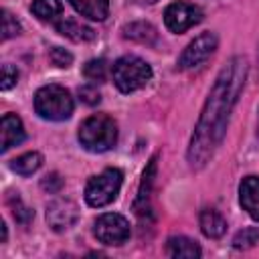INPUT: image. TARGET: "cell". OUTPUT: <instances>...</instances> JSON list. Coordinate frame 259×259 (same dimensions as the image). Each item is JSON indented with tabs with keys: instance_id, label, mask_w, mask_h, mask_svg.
I'll list each match as a JSON object with an SVG mask.
<instances>
[{
	"instance_id": "cell-7",
	"label": "cell",
	"mask_w": 259,
	"mask_h": 259,
	"mask_svg": "<svg viewBox=\"0 0 259 259\" xmlns=\"http://www.w3.org/2000/svg\"><path fill=\"white\" fill-rule=\"evenodd\" d=\"M202 10L200 6L196 4H190V2H184V0H178V2H172L166 10H164V22L168 26V30L172 32H184L188 28H192L194 24H198L202 20Z\"/></svg>"
},
{
	"instance_id": "cell-13",
	"label": "cell",
	"mask_w": 259,
	"mask_h": 259,
	"mask_svg": "<svg viewBox=\"0 0 259 259\" xmlns=\"http://www.w3.org/2000/svg\"><path fill=\"white\" fill-rule=\"evenodd\" d=\"M166 253L170 257H180V259H196L202 255L200 247L196 241L188 239V237H170L168 239V245H166Z\"/></svg>"
},
{
	"instance_id": "cell-23",
	"label": "cell",
	"mask_w": 259,
	"mask_h": 259,
	"mask_svg": "<svg viewBox=\"0 0 259 259\" xmlns=\"http://www.w3.org/2000/svg\"><path fill=\"white\" fill-rule=\"evenodd\" d=\"M10 204H12V214H14V219H16V223H20V225H28V221L34 217V210H30L28 206H24L22 204V200L16 196V204L10 200Z\"/></svg>"
},
{
	"instance_id": "cell-14",
	"label": "cell",
	"mask_w": 259,
	"mask_h": 259,
	"mask_svg": "<svg viewBox=\"0 0 259 259\" xmlns=\"http://www.w3.org/2000/svg\"><path fill=\"white\" fill-rule=\"evenodd\" d=\"M154 174H156V158L150 160V164L144 172L142 186H140V192H138V198H136V204H134V208L140 217L150 212V190H152V184H154Z\"/></svg>"
},
{
	"instance_id": "cell-22",
	"label": "cell",
	"mask_w": 259,
	"mask_h": 259,
	"mask_svg": "<svg viewBox=\"0 0 259 259\" xmlns=\"http://www.w3.org/2000/svg\"><path fill=\"white\" fill-rule=\"evenodd\" d=\"M18 32H20V22L8 10H2V40H8Z\"/></svg>"
},
{
	"instance_id": "cell-10",
	"label": "cell",
	"mask_w": 259,
	"mask_h": 259,
	"mask_svg": "<svg viewBox=\"0 0 259 259\" xmlns=\"http://www.w3.org/2000/svg\"><path fill=\"white\" fill-rule=\"evenodd\" d=\"M239 202L243 210L249 212V217L259 221V178L257 176L243 178L239 186Z\"/></svg>"
},
{
	"instance_id": "cell-16",
	"label": "cell",
	"mask_w": 259,
	"mask_h": 259,
	"mask_svg": "<svg viewBox=\"0 0 259 259\" xmlns=\"http://www.w3.org/2000/svg\"><path fill=\"white\" fill-rule=\"evenodd\" d=\"M69 2L81 16L91 18V20H105L109 12L107 0H69Z\"/></svg>"
},
{
	"instance_id": "cell-8",
	"label": "cell",
	"mask_w": 259,
	"mask_h": 259,
	"mask_svg": "<svg viewBox=\"0 0 259 259\" xmlns=\"http://www.w3.org/2000/svg\"><path fill=\"white\" fill-rule=\"evenodd\" d=\"M217 45H219V40H217V34L214 32H202V34H198L192 42H188V47L178 57V67L184 69V71L200 67L214 53Z\"/></svg>"
},
{
	"instance_id": "cell-15",
	"label": "cell",
	"mask_w": 259,
	"mask_h": 259,
	"mask_svg": "<svg viewBox=\"0 0 259 259\" xmlns=\"http://www.w3.org/2000/svg\"><path fill=\"white\" fill-rule=\"evenodd\" d=\"M200 229L208 239H219L225 235L227 231V221L223 219V214L214 208H204L200 212Z\"/></svg>"
},
{
	"instance_id": "cell-2",
	"label": "cell",
	"mask_w": 259,
	"mask_h": 259,
	"mask_svg": "<svg viewBox=\"0 0 259 259\" xmlns=\"http://www.w3.org/2000/svg\"><path fill=\"white\" fill-rule=\"evenodd\" d=\"M79 142L85 150L101 154L115 146L117 142V125L115 121L105 113H95L87 117L79 125Z\"/></svg>"
},
{
	"instance_id": "cell-20",
	"label": "cell",
	"mask_w": 259,
	"mask_h": 259,
	"mask_svg": "<svg viewBox=\"0 0 259 259\" xmlns=\"http://www.w3.org/2000/svg\"><path fill=\"white\" fill-rule=\"evenodd\" d=\"M255 243H259V229L257 227H247V229L239 231L235 235V239H233L235 249H249Z\"/></svg>"
},
{
	"instance_id": "cell-1",
	"label": "cell",
	"mask_w": 259,
	"mask_h": 259,
	"mask_svg": "<svg viewBox=\"0 0 259 259\" xmlns=\"http://www.w3.org/2000/svg\"><path fill=\"white\" fill-rule=\"evenodd\" d=\"M247 71L249 67L243 57H233L221 69L188 146V162L192 168H202L221 144L231 109L243 91Z\"/></svg>"
},
{
	"instance_id": "cell-6",
	"label": "cell",
	"mask_w": 259,
	"mask_h": 259,
	"mask_svg": "<svg viewBox=\"0 0 259 259\" xmlns=\"http://www.w3.org/2000/svg\"><path fill=\"white\" fill-rule=\"evenodd\" d=\"M93 233L103 245H121L130 239V223L117 212H105L95 221Z\"/></svg>"
},
{
	"instance_id": "cell-11",
	"label": "cell",
	"mask_w": 259,
	"mask_h": 259,
	"mask_svg": "<svg viewBox=\"0 0 259 259\" xmlns=\"http://www.w3.org/2000/svg\"><path fill=\"white\" fill-rule=\"evenodd\" d=\"M55 28H57L59 34H63V36H67L75 42H89V40L95 38V30L87 24H81L75 18H65L63 16L59 22H55Z\"/></svg>"
},
{
	"instance_id": "cell-3",
	"label": "cell",
	"mask_w": 259,
	"mask_h": 259,
	"mask_svg": "<svg viewBox=\"0 0 259 259\" xmlns=\"http://www.w3.org/2000/svg\"><path fill=\"white\" fill-rule=\"evenodd\" d=\"M34 109L42 119L63 121L73 113V97L61 85H45L34 93Z\"/></svg>"
},
{
	"instance_id": "cell-26",
	"label": "cell",
	"mask_w": 259,
	"mask_h": 259,
	"mask_svg": "<svg viewBox=\"0 0 259 259\" xmlns=\"http://www.w3.org/2000/svg\"><path fill=\"white\" fill-rule=\"evenodd\" d=\"M79 97H81L87 105H95V103H99V99H101L99 91H97L95 87H91V85L81 87V89H79Z\"/></svg>"
},
{
	"instance_id": "cell-18",
	"label": "cell",
	"mask_w": 259,
	"mask_h": 259,
	"mask_svg": "<svg viewBox=\"0 0 259 259\" xmlns=\"http://www.w3.org/2000/svg\"><path fill=\"white\" fill-rule=\"evenodd\" d=\"M123 36L142 45H154L158 38V32L150 22H132L123 26Z\"/></svg>"
},
{
	"instance_id": "cell-17",
	"label": "cell",
	"mask_w": 259,
	"mask_h": 259,
	"mask_svg": "<svg viewBox=\"0 0 259 259\" xmlns=\"http://www.w3.org/2000/svg\"><path fill=\"white\" fill-rule=\"evenodd\" d=\"M30 10L36 18L45 22H59L63 18V4L61 0H34L30 4Z\"/></svg>"
},
{
	"instance_id": "cell-27",
	"label": "cell",
	"mask_w": 259,
	"mask_h": 259,
	"mask_svg": "<svg viewBox=\"0 0 259 259\" xmlns=\"http://www.w3.org/2000/svg\"><path fill=\"white\" fill-rule=\"evenodd\" d=\"M61 186H63V180L59 178V174H51V176H47V178L42 180V188H45V190L49 188V192H57Z\"/></svg>"
},
{
	"instance_id": "cell-9",
	"label": "cell",
	"mask_w": 259,
	"mask_h": 259,
	"mask_svg": "<svg viewBox=\"0 0 259 259\" xmlns=\"http://www.w3.org/2000/svg\"><path fill=\"white\" fill-rule=\"evenodd\" d=\"M79 219V208L69 198H55L47 204V223L53 231L61 233L71 229Z\"/></svg>"
},
{
	"instance_id": "cell-4",
	"label": "cell",
	"mask_w": 259,
	"mask_h": 259,
	"mask_svg": "<svg viewBox=\"0 0 259 259\" xmlns=\"http://www.w3.org/2000/svg\"><path fill=\"white\" fill-rule=\"evenodd\" d=\"M111 75L119 91L132 93V91L142 89L152 79V67L136 55H125L113 63Z\"/></svg>"
},
{
	"instance_id": "cell-24",
	"label": "cell",
	"mask_w": 259,
	"mask_h": 259,
	"mask_svg": "<svg viewBox=\"0 0 259 259\" xmlns=\"http://www.w3.org/2000/svg\"><path fill=\"white\" fill-rule=\"evenodd\" d=\"M49 57H51L53 65H57V67H65V69H67V67L73 63V55H71L69 51L61 49V47H53L51 53H49Z\"/></svg>"
},
{
	"instance_id": "cell-25",
	"label": "cell",
	"mask_w": 259,
	"mask_h": 259,
	"mask_svg": "<svg viewBox=\"0 0 259 259\" xmlns=\"http://www.w3.org/2000/svg\"><path fill=\"white\" fill-rule=\"evenodd\" d=\"M16 79H18V71L12 67V65H2V83H0V87L6 91V89H10L14 83H16Z\"/></svg>"
},
{
	"instance_id": "cell-5",
	"label": "cell",
	"mask_w": 259,
	"mask_h": 259,
	"mask_svg": "<svg viewBox=\"0 0 259 259\" xmlns=\"http://www.w3.org/2000/svg\"><path fill=\"white\" fill-rule=\"evenodd\" d=\"M121 182H123V174L117 168H105L97 176L89 178V182L85 186L87 204L99 208V206H105V204L113 202L119 194Z\"/></svg>"
},
{
	"instance_id": "cell-19",
	"label": "cell",
	"mask_w": 259,
	"mask_h": 259,
	"mask_svg": "<svg viewBox=\"0 0 259 259\" xmlns=\"http://www.w3.org/2000/svg\"><path fill=\"white\" fill-rule=\"evenodd\" d=\"M42 166V156L38 152H26L10 162V168L20 176H30Z\"/></svg>"
},
{
	"instance_id": "cell-21",
	"label": "cell",
	"mask_w": 259,
	"mask_h": 259,
	"mask_svg": "<svg viewBox=\"0 0 259 259\" xmlns=\"http://www.w3.org/2000/svg\"><path fill=\"white\" fill-rule=\"evenodd\" d=\"M83 75L91 81H103L107 75V61L105 59H91L83 67Z\"/></svg>"
},
{
	"instance_id": "cell-28",
	"label": "cell",
	"mask_w": 259,
	"mask_h": 259,
	"mask_svg": "<svg viewBox=\"0 0 259 259\" xmlns=\"http://www.w3.org/2000/svg\"><path fill=\"white\" fill-rule=\"evenodd\" d=\"M259 113V111H257ZM257 136H259V115H257Z\"/></svg>"
},
{
	"instance_id": "cell-12",
	"label": "cell",
	"mask_w": 259,
	"mask_h": 259,
	"mask_svg": "<svg viewBox=\"0 0 259 259\" xmlns=\"http://www.w3.org/2000/svg\"><path fill=\"white\" fill-rule=\"evenodd\" d=\"M2 152L10 150L12 146L20 144L24 140V127L18 115L14 113H4L2 117Z\"/></svg>"
},
{
	"instance_id": "cell-29",
	"label": "cell",
	"mask_w": 259,
	"mask_h": 259,
	"mask_svg": "<svg viewBox=\"0 0 259 259\" xmlns=\"http://www.w3.org/2000/svg\"><path fill=\"white\" fill-rule=\"evenodd\" d=\"M146 2H156V0H146Z\"/></svg>"
}]
</instances>
